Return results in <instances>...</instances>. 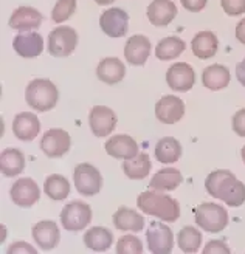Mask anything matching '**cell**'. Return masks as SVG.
<instances>
[{
    "label": "cell",
    "instance_id": "41",
    "mask_svg": "<svg viewBox=\"0 0 245 254\" xmlns=\"http://www.w3.org/2000/svg\"><path fill=\"white\" fill-rule=\"evenodd\" d=\"M236 76H238V81L245 87V58L236 65Z\"/></svg>",
    "mask_w": 245,
    "mask_h": 254
},
{
    "label": "cell",
    "instance_id": "1",
    "mask_svg": "<svg viewBox=\"0 0 245 254\" xmlns=\"http://www.w3.org/2000/svg\"><path fill=\"white\" fill-rule=\"evenodd\" d=\"M205 189L210 195L225 201L231 208H238L245 201V185L236 179L233 172L225 169L214 171L206 177Z\"/></svg>",
    "mask_w": 245,
    "mask_h": 254
},
{
    "label": "cell",
    "instance_id": "13",
    "mask_svg": "<svg viewBox=\"0 0 245 254\" xmlns=\"http://www.w3.org/2000/svg\"><path fill=\"white\" fill-rule=\"evenodd\" d=\"M90 129L96 136H107L117 127V115L106 106H95L88 115Z\"/></svg>",
    "mask_w": 245,
    "mask_h": 254
},
{
    "label": "cell",
    "instance_id": "21",
    "mask_svg": "<svg viewBox=\"0 0 245 254\" xmlns=\"http://www.w3.org/2000/svg\"><path fill=\"white\" fill-rule=\"evenodd\" d=\"M177 16V6L171 0H152L148 6V19L156 27H166Z\"/></svg>",
    "mask_w": 245,
    "mask_h": 254
},
{
    "label": "cell",
    "instance_id": "36",
    "mask_svg": "<svg viewBox=\"0 0 245 254\" xmlns=\"http://www.w3.org/2000/svg\"><path fill=\"white\" fill-rule=\"evenodd\" d=\"M221 5L228 16H241L245 12V0H221Z\"/></svg>",
    "mask_w": 245,
    "mask_h": 254
},
{
    "label": "cell",
    "instance_id": "19",
    "mask_svg": "<svg viewBox=\"0 0 245 254\" xmlns=\"http://www.w3.org/2000/svg\"><path fill=\"white\" fill-rule=\"evenodd\" d=\"M104 147L112 158H118V160H129L138 154V144L135 139L129 135L110 136L106 141Z\"/></svg>",
    "mask_w": 245,
    "mask_h": 254
},
{
    "label": "cell",
    "instance_id": "39",
    "mask_svg": "<svg viewBox=\"0 0 245 254\" xmlns=\"http://www.w3.org/2000/svg\"><path fill=\"white\" fill-rule=\"evenodd\" d=\"M180 2H182L185 9H188L191 12H199L206 6L208 0H180Z\"/></svg>",
    "mask_w": 245,
    "mask_h": 254
},
{
    "label": "cell",
    "instance_id": "3",
    "mask_svg": "<svg viewBox=\"0 0 245 254\" xmlns=\"http://www.w3.org/2000/svg\"><path fill=\"white\" fill-rule=\"evenodd\" d=\"M59 98L56 85L50 79H34L28 84L25 90V101L36 112H48L51 110Z\"/></svg>",
    "mask_w": 245,
    "mask_h": 254
},
{
    "label": "cell",
    "instance_id": "18",
    "mask_svg": "<svg viewBox=\"0 0 245 254\" xmlns=\"http://www.w3.org/2000/svg\"><path fill=\"white\" fill-rule=\"evenodd\" d=\"M33 239L36 245L39 247L42 251H50L53 250L61 240V233L59 228L55 222L51 220H42L33 226Z\"/></svg>",
    "mask_w": 245,
    "mask_h": 254
},
{
    "label": "cell",
    "instance_id": "11",
    "mask_svg": "<svg viewBox=\"0 0 245 254\" xmlns=\"http://www.w3.org/2000/svg\"><path fill=\"white\" fill-rule=\"evenodd\" d=\"M99 27L109 37H123L129 30V16L121 8L106 9L99 17Z\"/></svg>",
    "mask_w": 245,
    "mask_h": 254
},
{
    "label": "cell",
    "instance_id": "8",
    "mask_svg": "<svg viewBox=\"0 0 245 254\" xmlns=\"http://www.w3.org/2000/svg\"><path fill=\"white\" fill-rule=\"evenodd\" d=\"M146 240L149 251L154 254H167L172 251L174 247V236L171 228L157 220L149 223L146 231Z\"/></svg>",
    "mask_w": 245,
    "mask_h": 254
},
{
    "label": "cell",
    "instance_id": "38",
    "mask_svg": "<svg viewBox=\"0 0 245 254\" xmlns=\"http://www.w3.org/2000/svg\"><path fill=\"white\" fill-rule=\"evenodd\" d=\"M233 130L239 136H245V109H241L233 117Z\"/></svg>",
    "mask_w": 245,
    "mask_h": 254
},
{
    "label": "cell",
    "instance_id": "22",
    "mask_svg": "<svg viewBox=\"0 0 245 254\" xmlns=\"http://www.w3.org/2000/svg\"><path fill=\"white\" fill-rule=\"evenodd\" d=\"M124 74H126V67L118 58L102 59L96 67L98 79L102 81L104 84H110V85L118 84L120 81H123Z\"/></svg>",
    "mask_w": 245,
    "mask_h": 254
},
{
    "label": "cell",
    "instance_id": "10",
    "mask_svg": "<svg viewBox=\"0 0 245 254\" xmlns=\"http://www.w3.org/2000/svg\"><path fill=\"white\" fill-rule=\"evenodd\" d=\"M166 82L174 92H188L196 84V73L186 62H175L166 71Z\"/></svg>",
    "mask_w": 245,
    "mask_h": 254
},
{
    "label": "cell",
    "instance_id": "26",
    "mask_svg": "<svg viewBox=\"0 0 245 254\" xmlns=\"http://www.w3.org/2000/svg\"><path fill=\"white\" fill-rule=\"evenodd\" d=\"M25 168L23 152L14 147L3 149L0 154V171L6 177H16Z\"/></svg>",
    "mask_w": 245,
    "mask_h": 254
},
{
    "label": "cell",
    "instance_id": "4",
    "mask_svg": "<svg viewBox=\"0 0 245 254\" xmlns=\"http://www.w3.org/2000/svg\"><path fill=\"white\" fill-rule=\"evenodd\" d=\"M196 223L206 233H221L228 225V212L217 203H202L196 209Z\"/></svg>",
    "mask_w": 245,
    "mask_h": 254
},
{
    "label": "cell",
    "instance_id": "9",
    "mask_svg": "<svg viewBox=\"0 0 245 254\" xmlns=\"http://www.w3.org/2000/svg\"><path fill=\"white\" fill-rule=\"evenodd\" d=\"M72 138L62 129H50L44 133L41 139L42 152L48 158H61L70 150Z\"/></svg>",
    "mask_w": 245,
    "mask_h": 254
},
{
    "label": "cell",
    "instance_id": "40",
    "mask_svg": "<svg viewBox=\"0 0 245 254\" xmlns=\"http://www.w3.org/2000/svg\"><path fill=\"white\" fill-rule=\"evenodd\" d=\"M8 253H30V254H36V250L28 245L27 242H16V244H12L9 248H8Z\"/></svg>",
    "mask_w": 245,
    "mask_h": 254
},
{
    "label": "cell",
    "instance_id": "2",
    "mask_svg": "<svg viewBox=\"0 0 245 254\" xmlns=\"http://www.w3.org/2000/svg\"><path fill=\"white\" fill-rule=\"evenodd\" d=\"M137 206L148 215H154L164 222H175L180 217V205L171 195L162 190H145L138 195Z\"/></svg>",
    "mask_w": 245,
    "mask_h": 254
},
{
    "label": "cell",
    "instance_id": "37",
    "mask_svg": "<svg viewBox=\"0 0 245 254\" xmlns=\"http://www.w3.org/2000/svg\"><path fill=\"white\" fill-rule=\"evenodd\" d=\"M203 253L205 254H230L231 251L222 240H210V242L205 245Z\"/></svg>",
    "mask_w": 245,
    "mask_h": 254
},
{
    "label": "cell",
    "instance_id": "42",
    "mask_svg": "<svg viewBox=\"0 0 245 254\" xmlns=\"http://www.w3.org/2000/svg\"><path fill=\"white\" fill-rule=\"evenodd\" d=\"M236 39L245 45V19H242L236 27Z\"/></svg>",
    "mask_w": 245,
    "mask_h": 254
},
{
    "label": "cell",
    "instance_id": "15",
    "mask_svg": "<svg viewBox=\"0 0 245 254\" xmlns=\"http://www.w3.org/2000/svg\"><path fill=\"white\" fill-rule=\"evenodd\" d=\"M151 55V41L143 34L129 37L124 45V58L131 65H145Z\"/></svg>",
    "mask_w": 245,
    "mask_h": 254
},
{
    "label": "cell",
    "instance_id": "23",
    "mask_svg": "<svg viewBox=\"0 0 245 254\" xmlns=\"http://www.w3.org/2000/svg\"><path fill=\"white\" fill-rule=\"evenodd\" d=\"M113 225L117 230L120 231H132V233H138L145 228V219L143 215L138 214L135 209L121 206L117 209V212L113 214Z\"/></svg>",
    "mask_w": 245,
    "mask_h": 254
},
{
    "label": "cell",
    "instance_id": "16",
    "mask_svg": "<svg viewBox=\"0 0 245 254\" xmlns=\"http://www.w3.org/2000/svg\"><path fill=\"white\" fill-rule=\"evenodd\" d=\"M42 14L37 9L31 8V6H20L17 9H14V12L9 17V27L16 31H31V30H37L42 23Z\"/></svg>",
    "mask_w": 245,
    "mask_h": 254
},
{
    "label": "cell",
    "instance_id": "35",
    "mask_svg": "<svg viewBox=\"0 0 245 254\" xmlns=\"http://www.w3.org/2000/svg\"><path fill=\"white\" fill-rule=\"evenodd\" d=\"M118 254H141L143 253V244L137 236L127 234L123 236L117 244Z\"/></svg>",
    "mask_w": 245,
    "mask_h": 254
},
{
    "label": "cell",
    "instance_id": "20",
    "mask_svg": "<svg viewBox=\"0 0 245 254\" xmlns=\"http://www.w3.org/2000/svg\"><path fill=\"white\" fill-rule=\"evenodd\" d=\"M41 130V123L33 112L17 113L12 121V132L22 141H31Z\"/></svg>",
    "mask_w": 245,
    "mask_h": 254
},
{
    "label": "cell",
    "instance_id": "12",
    "mask_svg": "<svg viewBox=\"0 0 245 254\" xmlns=\"http://www.w3.org/2000/svg\"><path fill=\"white\" fill-rule=\"evenodd\" d=\"M11 200L20 208H31L41 198V189L33 179H19L9 190Z\"/></svg>",
    "mask_w": 245,
    "mask_h": 254
},
{
    "label": "cell",
    "instance_id": "6",
    "mask_svg": "<svg viewBox=\"0 0 245 254\" xmlns=\"http://www.w3.org/2000/svg\"><path fill=\"white\" fill-rule=\"evenodd\" d=\"M78 45V33L69 25H61L48 36V53L53 58L70 56Z\"/></svg>",
    "mask_w": 245,
    "mask_h": 254
},
{
    "label": "cell",
    "instance_id": "43",
    "mask_svg": "<svg viewBox=\"0 0 245 254\" xmlns=\"http://www.w3.org/2000/svg\"><path fill=\"white\" fill-rule=\"evenodd\" d=\"M115 0H95V3H98V5H101V6H106V5H110V3H113Z\"/></svg>",
    "mask_w": 245,
    "mask_h": 254
},
{
    "label": "cell",
    "instance_id": "33",
    "mask_svg": "<svg viewBox=\"0 0 245 254\" xmlns=\"http://www.w3.org/2000/svg\"><path fill=\"white\" fill-rule=\"evenodd\" d=\"M177 242L183 253H196L202 245V233L194 226H185L178 233Z\"/></svg>",
    "mask_w": 245,
    "mask_h": 254
},
{
    "label": "cell",
    "instance_id": "44",
    "mask_svg": "<svg viewBox=\"0 0 245 254\" xmlns=\"http://www.w3.org/2000/svg\"><path fill=\"white\" fill-rule=\"evenodd\" d=\"M241 155H242V161L245 163V146L242 147V152H241Z\"/></svg>",
    "mask_w": 245,
    "mask_h": 254
},
{
    "label": "cell",
    "instance_id": "30",
    "mask_svg": "<svg viewBox=\"0 0 245 254\" xmlns=\"http://www.w3.org/2000/svg\"><path fill=\"white\" fill-rule=\"evenodd\" d=\"M156 157L163 164L175 163L182 157V144L172 136H164L159 139V143L156 146Z\"/></svg>",
    "mask_w": 245,
    "mask_h": 254
},
{
    "label": "cell",
    "instance_id": "31",
    "mask_svg": "<svg viewBox=\"0 0 245 254\" xmlns=\"http://www.w3.org/2000/svg\"><path fill=\"white\" fill-rule=\"evenodd\" d=\"M185 41L180 39L177 36H169V37H164L162 39L157 47H156V56L160 61H171L178 58L185 52Z\"/></svg>",
    "mask_w": 245,
    "mask_h": 254
},
{
    "label": "cell",
    "instance_id": "27",
    "mask_svg": "<svg viewBox=\"0 0 245 254\" xmlns=\"http://www.w3.org/2000/svg\"><path fill=\"white\" fill-rule=\"evenodd\" d=\"M151 160L146 152H138V154L129 160H124L123 171L124 174L132 180H143L151 172Z\"/></svg>",
    "mask_w": 245,
    "mask_h": 254
},
{
    "label": "cell",
    "instance_id": "7",
    "mask_svg": "<svg viewBox=\"0 0 245 254\" xmlns=\"http://www.w3.org/2000/svg\"><path fill=\"white\" fill-rule=\"evenodd\" d=\"M73 183L76 190L85 197L96 195L102 188V177L99 171L88 163H81L73 171Z\"/></svg>",
    "mask_w": 245,
    "mask_h": 254
},
{
    "label": "cell",
    "instance_id": "24",
    "mask_svg": "<svg viewBox=\"0 0 245 254\" xmlns=\"http://www.w3.org/2000/svg\"><path fill=\"white\" fill-rule=\"evenodd\" d=\"M191 48H192V53H194L196 58L210 59L217 53L219 41L213 31H200L192 37Z\"/></svg>",
    "mask_w": 245,
    "mask_h": 254
},
{
    "label": "cell",
    "instance_id": "5",
    "mask_svg": "<svg viewBox=\"0 0 245 254\" xmlns=\"http://www.w3.org/2000/svg\"><path fill=\"white\" fill-rule=\"evenodd\" d=\"M92 222V209L87 203L81 200H73L61 211V223L64 230L78 233L85 230V226Z\"/></svg>",
    "mask_w": 245,
    "mask_h": 254
},
{
    "label": "cell",
    "instance_id": "34",
    "mask_svg": "<svg viewBox=\"0 0 245 254\" xmlns=\"http://www.w3.org/2000/svg\"><path fill=\"white\" fill-rule=\"evenodd\" d=\"M76 11V0H58L53 11H51V19L56 23L69 20Z\"/></svg>",
    "mask_w": 245,
    "mask_h": 254
},
{
    "label": "cell",
    "instance_id": "17",
    "mask_svg": "<svg viewBox=\"0 0 245 254\" xmlns=\"http://www.w3.org/2000/svg\"><path fill=\"white\" fill-rule=\"evenodd\" d=\"M12 48H14V52L19 56H22L23 59H33L42 53L44 39H42V36L37 33L23 31L14 37V41H12Z\"/></svg>",
    "mask_w": 245,
    "mask_h": 254
},
{
    "label": "cell",
    "instance_id": "29",
    "mask_svg": "<svg viewBox=\"0 0 245 254\" xmlns=\"http://www.w3.org/2000/svg\"><path fill=\"white\" fill-rule=\"evenodd\" d=\"M183 182V175L178 169L174 168H164L160 169L151 180V188L156 190H174Z\"/></svg>",
    "mask_w": 245,
    "mask_h": 254
},
{
    "label": "cell",
    "instance_id": "32",
    "mask_svg": "<svg viewBox=\"0 0 245 254\" xmlns=\"http://www.w3.org/2000/svg\"><path fill=\"white\" fill-rule=\"evenodd\" d=\"M44 190L51 200H64L70 194V183L64 175L51 174L45 179Z\"/></svg>",
    "mask_w": 245,
    "mask_h": 254
},
{
    "label": "cell",
    "instance_id": "28",
    "mask_svg": "<svg viewBox=\"0 0 245 254\" xmlns=\"http://www.w3.org/2000/svg\"><path fill=\"white\" fill-rule=\"evenodd\" d=\"M113 244V234L104 226H93L84 234V245L92 251H107Z\"/></svg>",
    "mask_w": 245,
    "mask_h": 254
},
{
    "label": "cell",
    "instance_id": "14",
    "mask_svg": "<svg viewBox=\"0 0 245 254\" xmlns=\"http://www.w3.org/2000/svg\"><path fill=\"white\" fill-rule=\"evenodd\" d=\"M185 115V103L177 96H163L156 104V117L163 124L178 123Z\"/></svg>",
    "mask_w": 245,
    "mask_h": 254
},
{
    "label": "cell",
    "instance_id": "25",
    "mask_svg": "<svg viewBox=\"0 0 245 254\" xmlns=\"http://www.w3.org/2000/svg\"><path fill=\"white\" fill-rule=\"evenodd\" d=\"M230 70L221 64H213V65L206 67L202 73V82L210 90H222L230 84Z\"/></svg>",
    "mask_w": 245,
    "mask_h": 254
}]
</instances>
